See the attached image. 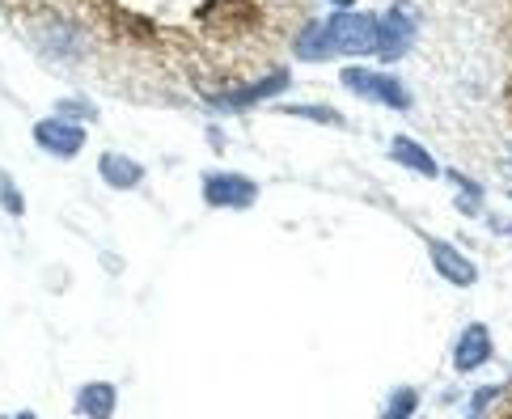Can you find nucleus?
<instances>
[{
    "instance_id": "obj_1",
    "label": "nucleus",
    "mask_w": 512,
    "mask_h": 419,
    "mask_svg": "<svg viewBox=\"0 0 512 419\" xmlns=\"http://www.w3.org/2000/svg\"><path fill=\"white\" fill-rule=\"evenodd\" d=\"M5 9L60 56L94 39L149 47L187 72L195 94L229 81V64L259 34V0H5Z\"/></svg>"
},
{
    "instance_id": "obj_2",
    "label": "nucleus",
    "mask_w": 512,
    "mask_h": 419,
    "mask_svg": "<svg viewBox=\"0 0 512 419\" xmlns=\"http://www.w3.org/2000/svg\"><path fill=\"white\" fill-rule=\"evenodd\" d=\"M297 60H331V56H369L377 51V13H352L339 9L326 22H309L297 39H292Z\"/></svg>"
},
{
    "instance_id": "obj_3",
    "label": "nucleus",
    "mask_w": 512,
    "mask_h": 419,
    "mask_svg": "<svg viewBox=\"0 0 512 419\" xmlns=\"http://www.w3.org/2000/svg\"><path fill=\"white\" fill-rule=\"evenodd\" d=\"M292 85V77L284 68H271L263 77H254L246 85H225V89H208V94H199L212 111H246V106H259V102H271L280 98L284 89Z\"/></svg>"
},
{
    "instance_id": "obj_4",
    "label": "nucleus",
    "mask_w": 512,
    "mask_h": 419,
    "mask_svg": "<svg viewBox=\"0 0 512 419\" xmlns=\"http://www.w3.org/2000/svg\"><path fill=\"white\" fill-rule=\"evenodd\" d=\"M415 30H419V17H415V5L407 0H394V5L377 17V56L394 64L411 51L415 43Z\"/></svg>"
},
{
    "instance_id": "obj_5",
    "label": "nucleus",
    "mask_w": 512,
    "mask_h": 419,
    "mask_svg": "<svg viewBox=\"0 0 512 419\" xmlns=\"http://www.w3.org/2000/svg\"><path fill=\"white\" fill-rule=\"evenodd\" d=\"M343 85L352 89V94L369 98L377 106H390V111H411V94L407 85L390 72H373V68H343Z\"/></svg>"
},
{
    "instance_id": "obj_6",
    "label": "nucleus",
    "mask_w": 512,
    "mask_h": 419,
    "mask_svg": "<svg viewBox=\"0 0 512 419\" xmlns=\"http://www.w3.org/2000/svg\"><path fill=\"white\" fill-rule=\"evenodd\" d=\"M254 199H259V182H254V178L233 174V170L204 174V204L208 208H237V212H246V208H254Z\"/></svg>"
},
{
    "instance_id": "obj_7",
    "label": "nucleus",
    "mask_w": 512,
    "mask_h": 419,
    "mask_svg": "<svg viewBox=\"0 0 512 419\" xmlns=\"http://www.w3.org/2000/svg\"><path fill=\"white\" fill-rule=\"evenodd\" d=\"M34 144H39L43 153H51V157L72 161V157L85 149V127L72 123V119H64V115H51V119L34 123Z\"/></svg>"
},
{
    "instance_id": "obj_8",
    "label": "nucleus",
    "mask_w": 512,
    "mask_h": 419,
    "mask_svg": "<svg viewBox=\"0 0 512 419\" xmlns=\"http://www.w3.org/2000/svg\"><path fill=\"white\" fill-rule=\"evenodd\" d=\"M487 360H491V331L483 322H470L462 331V339H457V348H453V369L474 373V369H483Z\"/></svg>"
},
{
    "instance_id": "obj_9",
    "label": "nucleus",
    "mask_w": 512,
    "mask_h": 419,
    "mask_svg": "<svg viewBox=\"0 0 512 419\" xmlns=\"http://www.w3.org/2000/svg\"><path fill=\"white\" fill-rule=\"evenodd\" d=\"M428 254H432V267L441 271V276L457 288H470L474 280H479V267H474L462 250H453L449 242H428Z\"/></svg>"
},
{
    "instance_id": "obj_10",
    "label": "nucleus",
    "mask_w": 512,
    "mask_h": 419,
    "mask_svg": "<svg viewBox=\"0 0 512 419\" xmlns=\"http://www.w3.org/2000/svg\"><path fill=\"white\" fill-rule=\"evenodd\" d=\"M98 174H102L106 187H115V191H136L144 182V166L136 157H127V153H102L98 157Z\"/></svg>"
},
{
    "instance_id": "obj_11",
    "label": "nucleus",
    "mask_w": 512,
    "mask_h": 419,
    "mask_svg": "<svg viewBox=\"0 0 512 419\" xmlns=\"http://www.w3.org/2000/svg\"><path fill=\"white\" fill-rule=\"evenodd\" d=\"M119 407V390L111 381H89V386L77 390V415L81 419H115Z\"/></svg>"
},
{
    "instance_id": "obj_12",
    "label": "nucleus",
    "mask_w": 512,
    "mask_h": 419,
    "mask_svg": "<svg viewBox=\"0 0 512 419\" xmlns=\"http://www.w3.org/2000/svg\"><path fill=\"white\" fill-rule=\"evenodd\" d=\"M390 157L398 161L402 170H411V174H424V178H436V174H441V166L432 161V153H428V149H419L411 136H394V140H390Z\"/></svg>"
},
{
    "instance_id": "obj_13",
    "label": "nucleus",
    "mask_w": 512,
    "mask_h": 419,
    "mask_svg": "<svg viewBox=\"0 0 512 419\" xmlns=\"http://www.w3.org/2000/svg\"><path fill=\"white\" fill-rule=\"evenodd\" d=\"M415 407H419V390H415V386H402V390H394V394L386 398V407H381L377 419H411Z\"/></svg>"
},
{
    "instance_id": "obj_14",
    "label": "nucleus",
    "mask_w": 512,
    "mask_h": 419,
    "mask_svg": "<svg viewBox=\"0 0 512 419\" xmlns=\"http://www.w3.org/2000/svg\"><path fill=\"white\" fill-rule=\"evenodd\" d=\"M280 115H301V119H314L326 127H343V115L331 111V106H280Z\"/></svg>"
},
{
    "instance_id": "obj_15",
    "label": "nucleus",
    "mask_w": 512,
    "mask_h": 419,
    "mask_svg": "<svg viewBox=\"0 0 512 419\" xmlns=\"http://www.w3.org/2000/svg\"><path fill=\"white\" fill-rule=\"evenodd\" d=\"M0 204H5L9 216H22L26 212V199H22V191H17V182L9 174H0Z\"/></svg>"
},
{
    "instance_id": "obj_16",
    "label": "nucleus",
    "mask_w": 512,
    "mask_h": 419,
    "mask_svg": "<svg viewBox=\"0 0 512 419\" xmlns=\"http://www.w3.org/2000/svg\"><path fill=\"white\" fill-rule=\"evenodd\" d=\"M56 115H64V119H98V106L94 102H81V98H64L56 106Z\"/></svg>"
},
{
    "instance_id": "obj_17",
    "label": "nucleus",
    "mask_w": 512,
    "mask_h": 419,
    "mask_svg": "<svg viewBox=\"0 0 512 419\" xmlns=\"http://www.w3.org/2000/svg\"><path fill=\"white\" fill-rule=\"evenodd\" d=\"M496 398H500V386H487V390H479V394H474V398H470V407H474V415H483V411H487V403H496Z\"/></svg>"
},
{
    "instance_id": "obj_18",
    "label": "nucleus",
    "mask_w": 512,
    "mask_h": 419,
    "mask_svg": "<svg viewBox=\"0 0 512 419\" xmlns=\"http://www.w3.org/2000/svg\"><path fill=\"white\" fill-rule=\"evenodd\" d=\"M5 419H39L34 411H17V415H5Z\"/></svg>"
},
{
    "instance_id": "obj_19",
    "label": "nucleus",
    "mask_w": 512,
    "mask_h": 419,
    "mask_svg": "<svg viewBox=\"0 0 512 419\" xmlns=\"http://www.w3.org/2000/svg\"><path fill=\"white\" fill-rule=\"evenodd\" d=\"M331 5H335V9H352V5H356V0H331Z\"/></svg>"
},
{
    "instance_id": "obj_20",
    "label": "nucleus",
    "mask_w": 512,
    "mask_h": 419,
    "mask_svg": "<svg viewBox=\"0 0 512 419\" xmlns=\"http://www.w3.org/2000/svg\"><path fill=\"white\" fill-rule=\"evenodd\" d=\"M508 419H512V415H508Z\"/></svg>"
}]
</instances>
